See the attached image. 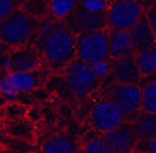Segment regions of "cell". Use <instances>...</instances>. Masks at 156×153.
<instances>
[{
  "label": "cell",
  "instance_id": "obj_23",
  "mask_svg": "<svg viewBox=\"0 0 156 153\" xmlns=\"http://www.w3.org/2000/svg\"><path fill=\"white\" fill-rule=\"evenodd\" d=\"M92 70L95 72L97 76H98V75H106V73L109 72V66L106 64L105 61H100V62H97V64H94Z\"/></svg>",
  "mask_w": 156,
  "mask_h": 153
},
{
  "label": "cell",
  "instance_id": "obj_5",
  "mask_svg": "<svg viewBox=\"0 0 156 153\" xmlns=\"http://www.w3.org/2000/svg\"><path fill=\"white\" fill-rule=\"evenodd\" d=\"M109 101L119 109L123 116L134 112L142 105V92L134 84H119L115 83L109 91Z\"/></svg>",
  "mask_w": 156,
  "mask_h": 153
},
{
  "label": "cell",
  "instance_id": "obj_8",
  "mask_svg": "<svg viewBox=\"0 0 156 153\" xmlns=\"http://www.w3.org/2000/svg\"><path fill=\"white\" fill-rule=\"evenodd\" d=\"M103 139L106 141L112 153H125L134 144V133L128 126H119V128L105 133Z\"/></svg>",
  "mask_w": 156,
  "mask_h": 153
},
{
  "label": "cell",
  "instance_id": "obj_24",
  "mask_svg": "<svg viewBox=\"0 0 156 153\" xmlns=\"http://www.w3.org/2000/svg\"><path fill=\"white\" fill-rule=\"evenodd\" d=\"M148 25H150V28L156 37V6L150 11V14H148Z\"/></svg>",
  "mask_w": 156,
  "mask_h": 153
},
{
  "label": "cell",
  "instance_id": "obj_11",
  "mask_svg": "<svg viewBox=\"0 0 156 153\" xmlns=\"http://www.w3.org/2000/svg\"><path fill=\"white\" fill-rule=\"evenodd\" d=\"M128 33H129V37H131V41H133L134 48H140V52H142V50H145V48L153 47L154 34L150 28L148 22L139 20Z\"/></svg>",
  "mask_w": 156,
  "mask_h": 153
},
{
  "label": "cell",
  "instance_id": "obj_14",
  "mask_svg": "<svg viewBox=\"0 0 156 153\" xmlns=\"http://www.w3.org/2000/svg\"><path fill=\"white\" fill-rule=\"evenodd\" d=\"M136 126L142 139H153L156 136V114L144 112L139 116Z\"/></svg>",
  "mask_w": 156,
  "mask_h": 153
},
{
  "label": "cell",
  "instance_id": "obj_2",
  "mask_svg": "<svg viewBox=\"0 0 156 153\" xmlns=\"http://www.w3.org/2000/svg\"><path fill=\"white\" fill-rule=\"evenodd\" d=\"M33 33V22L23 12H11L0 20V37L8 44H19Z\"/></svg>",
  "mask_w": 156,
  "mask_h": 153
},
{
  "label": "cell",
  "instance_id": "obj_4",
  "mask_svg": "<svg viewBox=\"0 0 156 153\" xmlns=\"http://www.w3.org/2000/svg\"><path fill=\"white\" fill-rule=\"evenodd\" d=\"M142 9L140 5L131 0H123V2H115L109 12H108V19L109 25L115 31H129L134 25L140 20Z\"/></svg>",
  "mask_w": 156,
  "mask_h": 153
},
{
  "label": "cell",
  "instance_id": "obj_7",
  "mask_svg": "<svg viewBox=\"0 0 156 153\" xmlns=\"http://www.w3.org/2000/svg\"><path fill=\"white\" fill-rule=\"evenodd\" d=\"M92 123L98 130H103L105 133L115 130L122 125L123 114L117 109L109 100H101L94 106L92 109Z\"/></svg>",
  "mask_w": 156,
  "mask_h": 153
},
{
  "label": "cell",
  "instance_id": "obj_13",
  "mask_svg": "<svg viewBox=\"0 0 156 153\" xmlns=\"http://www.w3.org/2000/svg\"><path fill=\"white\" fill-rule=\"evenodd\" d=\"M137 70L142 75H153L156 73V47H150L142 50L136 61Z\"/></svg>",
  "mask_w": 156,
  "mask_h": 153
},
{
  "label": "cell",
  "instance_id": "obj_20",
  "mask_svg": "<svg viewBox=\"0 0 156 153\" xmlns=\"http://www.w3.org/2000/svg\"><path fill=\"white\" fill-rule=\"evenodd\" d=\"M73 2H53V9H55V14H66L67 11H70L73 8Z\"/></svg>",
  "mask_w": 156,
  "mask_h": 153
},
{
  "label": "cell",
  "instance_id": "obj_25",
  "mask_svg": "<svg viewBox=\"0 0 156 153\" xmlns=\"http://www.w3.org/2000/svg\"><path fill=\"white\" fill-rule=\"evenodd\" d=\"M150 153H156V136L153 139H150V145H148Z\"/></svg>",
  "mask_w": 156,
  "mask_h": 153
},
{
  "label": "cell",
  "instance_id": "obj_17",
  "mask_svg": "<svg viewBox=\"0 0 156 153\" xmlns=\"http://www.w3.org/2000/svg\"><path fill=\"white\" fill-rule=\"evenodd\" d=\"M8 81H9V86L17 89V91H25V89H30L34 84L33 76H30L27 72H20V70L12 73L8 78Z\"/></svg>",
  "mask_w": 156,
  "mask_h": 153
},
{
  "label": "cell",
  "instance_id": "obj_12",
  "mask_svg": "<svg viewBox=\"0 0 156 153\" xmlns=\"http://www.w3.org/2000/svg\"><path fill=\"white\" fill-rule=\"evenodd\" d=\"M75 22H76V27L80 30L94 33L95 30L103 27L105 19H103L101 12H92V11L84 9V8H80L75 12Z\"/></svg>",
  "mask_w": 156,
  "mask_h": 153
},
{
  "label": "cell",
  "instance_id": "obj_10",
  "mask_svg": "<svg viewBox=\"0 0 156 153\" xmlns=\"http://www.w3.org/2000/svg\"><path fill=\"white\" fill-rule=\"evenodd\" d=\"M134 52L133 41L129 37L128 31H114L109 37V53L115 56L117 59L120 58H129Z\"/></svg>",
  "mask_w": 156,
  "mask_h": 153
},
{
  "label": "cell",
  "instance_id": "obj_6",
  "mask_svg": "<svg viewBox=\"0 0 156 153\" xmlns=\"http://www.w3.org/2000/svg\"><path fill=\"white\" fill-rule=\"evenodd\" d=\"M44 52L47 58L51 61H58V62L66 61L73 52V39L69 34V31L64 28L53 30L45 41Z\"/></svg>",
  "mask_w": 156,
  "mask_h": 153
},
{
  "label": "cell",
  "instance_id": "obj_21",
  "mask_svg": "<svg viewBox=\"0 0 156 153\" xmlns=\"http://www.w3.org/2000/svg\"><path fill=\"white\" fill-rule=\"evenodd\" d=\"M83 8L87 11H92V12H100L103 8H105V2H83Z\"/></svg>",
  "mask_w": 156,
  "mask_h": 153
},
{
  "label": "cell",
  "instance_id": "obj_16",
  "mask_svg": "<svg viewBox=\"0 0 156 153\" xmlns=\"http://www.w3.org/2000/svg\"><path fill=\"white\" fill-rule=\"evenodd\" d=\"M142 108L145 109V112L156 114V81H151L144 86L142 89Z\"/></svg>",
  "mask_w": 156,
  "mask_h": 153
},
{
  "label": "cell",
  "instance_id": "obj_1",
  "mask_svg": "<svg viewBox=\"0 0 156 153\" xmlns=\"http://www.w3.org/2000/svg\"><path fill=\"white\" fill-rule=\"evenodd\" d=\"M76 50L81 62L97 64L100 61H105V58L109 55V37L101 31L87 33L78 42Z\"/></svg>",
  "mask_w": 156,
  "mask_h": 153
},
{
  "label": "cell",
  "instance_id": "obj_9",
  "mask_svg": "<svg viewBox=\"0 0 156 153\" xmlns=\"http://www.w3.org/2000/svg\"><path fill=\"white\" fill-rule=\"evenodd\" d=\"M139 70L133 58H120L112 66V78L119 84H133Z\"/></svg>",
  "mask_w": 156,
  "mask_h": 153
},
{
  "label": "cell",
  "instance_id": "obj_3",
  "mask_svg": "<svg viewBox=\"0 0 156 153\" xmlns=\"http://www.w3.org/2000/svg\"><path fill=\"white\" fill-rule=\"evenodd\" d=\"M67 89L76 97L87 95L97 84V75L89 64L76 61L69 67L66 73Z\"/></svg>",
  "mask_w": 156,
  "mask_h": 153
},
{
  "label": "cell",
  "instance_id": "obj_22",
  "mask_svg": "<svg viewBox=\"0 0 156 153\" xmlns=\"http://www.w3.org/2000/svg\"><path fill=\"white\" fill-rule=\"evenodd\" d=\"M12 8V2L9 0H0V19H3L9 14V11Z\"/></svg>",
  "mask_w": 156,
  "mask_h": 153
},
{
  "label": "cell",
  "instance_id": "obj_19",
  "mask_svg": "<svg viewBox=\"0 0 156 153\" xmlns=\"http://www.w3.org/2000/svg\"><path fill=\"white\" fill-rule=\"evenodd\" d=\"M36 62H37L36 56L31 55V53H28V52L19 53V55L16 56V67H19L20 72H22V70H30V69H33V67L36 66Z\"/></svg>",
  "mask_w": 156,
  "mask_h": 153
},
{
  "label": "cell",
  "instance_id": "obj_18",
  "mask_svg": "<svg viewBox=\"0 0 156 153\" xmlns=\"http://www.w3.org/2000/svg\"><path fill=\"white\" fill-rule=\"evenodd\" d=\"M84 153H112V150L103 137H95L87 142V145L84 147Z\"/></svg>",
  "mask_w": 156,
  "mask_h": 153
},
{
  "label": "cell",
  "instance_id": "obj_15",
  "mask_svg": "<svg viewBox=\"0 0 156 153\" xmlns=\"http://www.w3.org/2000/svg\"><path fill=\"white\" fill-rule=\"evenodd\" d=\"M44 153H73V144L64 136L51 137L44 147Z\"/></svg>",
  "mask_w": 156,
  "mask_h": 153
}]
</instances>
